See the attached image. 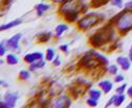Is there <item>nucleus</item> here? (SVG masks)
<instances>
[{"label": "nucleus", "mask_w": 132, "mask_h": 108, "mask_svg": "<svg viewBox=\"0 0 132 108\" xmlns=\"http://www.w3.org/2000/svg\"><path fill=\"white\" fill-rule=\"evenodd\" d=\"M116 27L123 32H127L132 29V11H127L119 15L116 21Z\"/></svg>", "instance_id": "1"}, {"label": "nucleus", "mask_w": 132, "mask_h": 108, "mask_svg": "<svg viewBox=\"0 0 132 108\" xmlns=\"http://www.w3.org/2000/svg\"><path fill=\"white\" fill-rule=\"evenodd\" d=\"M98 22V17L96 14L91 13V14H88L87 16H85L84 18H81L78 21V26L80 29L86 30V29H89L91 27H93L94 25H96Z\"/></svg>", "instance_id": "2"}, {"label": "nucleus", "mask_w": 132, "mask_h": 108, "mask_svg": "<svg viewBox=\"0 0 132 108\" xmlns=\"http://www.w3.org/2000/svg\"><path fill=\"white\" fill-rule=\"evenodd\" d=\"M70 105H71V99L68 95H60L59 98H57L52 103V107L55 108H64V107H69Z\"/></svg>", "instance_id": "3"}, {"label": "nucleus", "mask_w": 132, "mask_h": 108, "mask_svg": "<svg viewBox=\"0 0 132 108\" xmlns=\"http://www.w3.org/2000/svg\"><path fill=\"white\" fill-rule=\"evenodd\" d=\"M17 100H18V95H16V94H14V93L5 94V96H4V102L0 103V107H1V108L14 107Z\"/></svg>", "instance_id": "4"}, {"label": "nucleus", "mask_w": 132, "mask_h": 108, "mask_svg": "<svg viewBox=\"0 0 132 108\" xmlns=\"http://www.w3.org/2000/svg\"><path fill=\"white\" fill-rule=\"evenodd\" d=\"M93 55V54H92ZM92 55L91 54H86V55L81 58V64L82 65H85V66L87 67V68H95L96 66H98V60L97 59H94V58H92Z\"/></svg>", "instance_id": "5"}, {"label": "nucleus", "mask_w": 132, "mask_h": 108, "mask_svg": "<svg viewBox=\"0 0 132 108\" xmlns=\"http://www.w3.org/2000/svg\"><path fill=\"white\" fill-rule=\"evenodd\" d=\"M20 38H21V34H20V33L14 35L13 37H11V38L6 41V44H7L6 46H7V48L11 49V50H15V49H17V48H18V44H19Z\"/></svg>", "instance_id": "6"}, {"label": "nucleus", "mask_w": 132, "mask_h": 108, "mask_svg": "<svg viewBox=\"0 0 132 108\" xmlns=\"http://www.w3.org/2000/svg\"><path fill=\"white\" fill-rule=\"evenodd\" d=\"M42 57H43L42 53H40V52H34V53L27 54V55L24 56V61H27L29 64H33V63H35L36 60L42 59Z\"/></svg>", "instance_id": "7"}, {"label": "nucleus", "mask_w": 132, "mask_h": 108, "mask_svg": "<svg viewBox=\"0 0 132 108\" xmlns=\"http://www.w3.org/2000/svg\"><path fill=\"white\" fill-rule=\"evenodd\" d=\"M117 64L120 66V68H122L123 70H125V71H127V70H129L130 69V67H131V64H130V59L129 58H127V57H124V56H119V57H117Z\"/></svg>", "instance_id": "8"}, {"label": "nucleus", "mask_w": 132, "mask_h": 108, "mask_svg": "<svg viewBox=\"0 0 132 108\" xmlns=\"http://www.w3.org/2000/svg\"><path fill=\"white\" fill-rule=\"evenodd\" d=\"M100 87L104 90L105 93H108L109 91H111L113 85H112V83L110 81H103V82L100 83Z\"/></svg>", "instance_id": "9"}, {"label": "nucleus", "mask_w": 132, "mask_h": 108, "mask_svg": "<svg viewBox=\"0 0 132 108\" xmlns=\"http://www.w3.org/2000/svg\"><path fill=\"white\" fill-rule=\"evenodd\" d=\"M21 22H22V20H21V19H16V20L12 21V22H9V24H6V25H2L1 27H0V30H1V31L9 30V29H11V28H13V27H16V26L20 25Z\"/></svg>", "instance_id": "10"}, {"label": "nucleus", "mask_w": 132, "mask_h": 108, "mask_svg": "<svg viewBox=\"0 0 132 108\" xmlns=\"http://www.w3.org/2000/svg\"><path fill=\"white\" fill-rule=\"evenodd\" d=\"M49 7H50V5L47 4V3H39V4H37L36 5V11H37L38 16H41L43 13L46 12V11L49 10Z\"/></svg>", "instance_id": "11"}, {"label": "nucleus", "mask_w": 132, "mask_h": 108, "mask_svg": "<svg viewBox=\"0 0 132 108\" xmlns=\"http://www.w3.org/2000/svg\"><path fill=\"white\" fill-rule=\"evenodd\" d=\"M45 65H46L45 60H42V59L36 60L35 63H33V64H31V67H30V70H32V71H34V70H37V69H39V68H42L43 66H45Z\"/></svg>", "instance_id": "12"}, {"label": "nucleus", "mask_w": 132, "mask_h": 108, "mask_svg": "<svg viewBox=\"0 0 132 108\" xmlns=\"http://www.w3.org/2000/svg\"><path fill=\"white\" fill-rule=\"evenodd\" d=\"M68 26L67 25H58L57 27H56V35L59 37L63 32H65V31H68Z\"/></svg>", "instance_id": "13"}, {"label": "nucleus", "mask_w": 132, "mask_h": 108, "mask_svg": "<svg viewBox=\"0 0 132 108\" xmlns=\"http://www.w3.org/2000/svg\"><path fill=\"white\" fill-rule=\"evenodd\" d=\"M89 95H90V98H92L94 100H98L101 98V91L97 89H91L89 91Z\"/></svg>", "instance_id": "14"}, {"label": "nucleus", "mask_w": 132, "mask_h": 108, "mask_svg": "<svg viewBox=\"0 0 132 108\" xmlns=\"http://www.w3.org/2000/svg\"><path fill=\"white\" fill-rule=\"evenodd\" d=\"M6 61L10 65H16L18 63V58H17V56L14 55V54H9L6 56Z\"/></svg>", "instance_id": "15"}, {"label": "nucleus", "mask_w": 132, "mask_h": 108, "mask_svg": "<svg viewBox=\"0 0 132 108\" xmlns=\"http://www.w3.org/2000/svg\"><path fill=\"white\" fill-rule=\"evenodd\" d=\"M125 101V95L123 94V93H120V94H117V96H116V100H115V103H114V105L116 106V107H118V106H120L122 105V103Z\"/></svg>", "instance_id": "16"}, {"label": "nucleus", "mask_w": 132, "mask_h": 108, "mask_svg": "<svg viewBox=\"0 0 132 108\" xmlns=\"http://www.w3.org/2000/svg\"><path fill=\"white\" fill-rule=\"evenodd\" d=\"M54 57H55V52H54V50H53L52 48H49V49L47 50L46 58H47L48 60H53Z\"/></svg>", "instance_id": "17"}, {"label": "nucleus", "mask_w": 132, "mask_h": 108, "mask_svg": "<svg viewBox=\"0 0 132 108\" xmlns=\"http://www.w3.org/2000/svg\"><path fill=\"white\" fill-rule=\"evenodd\" d=\"M19 76H20V79H22V80H28L30 78V73L27 70H21L19 72Z\"/></svg>", "instance_id": "18"}, {"label": "nucleus", "mask_w": 132, "mask_h": 108, "mask_svg": "<svg viewBox=\"0 0 132 108\" xmlns=\"http://www.w3.org/2000/svg\"><path fill=\"white\" fill-rule=\"evenodd\" d=\"M93 55H95L98 59H100L102 63H104V64H108V59L105 57V56H103V55H101L100 53H97V52H93Z\"/></svg>", "instance_id": "19"}, {"label": "nucleus", "mask_w": 132, "mask_h": 108, "mask_svg": "<svg viewBox=\"0 0 132 108\" xmlns=\"http://www.w3.org/2000/svg\"><path fill=\"white\" fill-rule=\"evenodd\" d=\"M111 4L114 5V6L119 7V9H122L123 7V0H112Z\"/></svg>", "instance_id": "20"}, {"label": "nucleus", "mask_w": 132, "mask_h": 108, "mask_svg": "<svg viewBox=\"0 0 132 108\" xmlns=\"http://www.w3.org/2000/svg\"><path fill=\"white\" fill-rule=\"evenodd\" d=\"M87 104H89V106H91V107H95V106H97V100L90 98V99H88Z\"/></svg>", "instance_id": "21"}, {"label": "nucleus", "mask_w": 132, "mask_h": 108, "mask_svg": "<svg viewBox=\"0 0 132 108\" xmlns=\"http://www.w3.org/2000/svg\"><path fill=\"white\" fill-rule=\"evenodd\" d=\"M5 51H6V48H5V42H1L0 45V55H4L5 54Z\"/></svg>", "instance_id": "22"}, {"label": "nucleus", "mask_w": 132, "mask_h": 108, "mask_svg": "<svg viewBox=\"0 0 132 108\" xmlns=\"http://www.w3.org/2000/svg\"><path fill=\"white\" fill-rule=\"evenodd\" d=\"M109 72L111 74H116L117 73V67L115 66V65H112V66L109 67Z\"/></svg>", "instance_id": "23"}, {"label": "nucleus", "mask_w": 132, "mask_h": 108, "mask_svg": "<svg viewBox=\"0 0 132 108\" xmlns=\"http://www.w3.org/2000/svg\"><path fill=\"white\" fill-rule=\"evenodd\" d=\"M116 96H117V95H113V96H112V98H111V99H110V100H109V102L107 103L106 107H109V106H111L112 104H114V103H115V100H116Z\"/></svg>", "instance_id": "24"}, {"label": "nucleus", "mask_w": 132, "mask_h": 108, "mask_svg": "<svg viewBox=\"0 0 132 108\" xmlns=\"http://www.w3.org/2000/svg\"><path fill=\"white\" fill-rule=\"evenodd\" d=\"M125 89H126V84H124V85L120 86V87H118V88L116 89V92H117V93H123Z\"/></svg>", "instance_id": "25"}, {"label": "nucleus", "mask_w": 132, "mask_h": 108, "mask_svg": "<svg viewBox=\"0 0 132 108\" xmlns=\"http://www.w3.org/2000/svg\"><path fill=\"white\" fill-rule=\"evenodd\" d=\"M116 83H119V82H123L124 81V76L122 74H118V75H116V78H115V80H114Z\"/></svg>", "instance_id": "26"}, {"label": "nucleus", "mask_w": 132, "mask_h": 108, "mask_svg": "<svg viewBox=\"0 0 132 108\" xmlns=\"http://www.w3.org/2000/svg\"><path fill=\"white\" fill-rule=\"evenodd\" d=\"M54 61V65L55 66H59L60 65V60H59V56H57L56 58H55V60H53Z\"/></svg>", "instance_id": "27"}, {"label": "nucleus", "mask_w": 132, "mask_h": 108, "mask_svg": "<svg viewBox=\"0 0 132 108\" xmlns=\"http://www.w3.org/2000/svg\"><path fill=\"white\" fill-rule=\"evenodd\" d=\"M59 49H60L61 51H64V52H67V50H68V46H67V45L60 46V47H59Z\"/></svg>", "instance_id": "28"}, {"label": "nucleus", "mask_w": 132, "mask_h": 108, "mask_svg": "<svg viewBox=\"0 0 132 108\" xmlns=\"http://www.w3.org/2000/svg\"><path fill=\"white\" fill-rule=\"evenodd\" d=\"M127 92H128V94H129V95L131 96V98H132V86H131V87H129V89H128V91H127Z\"/></svg>", "instance_id": "29"}, {"label": "nucleus", "mask_w": 132, "mask_h": 108, "mask_svg": "<svg viewBox=\"0 0 132 108\" xmlns=\"http://www.w3.org/2000/svg\"><path fill=\"white\" fill-rule=\"evenodd\" d=\"M129 59L132 61V47H131V49H130V51H129Z\"/></svg>", "instance_id": "30"}, {"label": "nucleus", "mask_w": 132, "mask_h": 108, "mask_svg": "<svg viewBox=\"0 0 132 108\" xmlns=\"http://www.w3.org/2000/svg\"><path fill=\"white\" fill-rule=\"evenodd\" d=\"M126 7H128V9H131V7H132V1H130V2L126 3Z\"/></svg>", "instance_id": "31"}, {"label": "nucleus", "mask_w": 132, "mask_h": 108, "mask_svg": "<svg viewBox=\"0 0 132 108\" xmlns=\"http://www.w3.org/2000/svg\"><path fill=\"white\" fill-rule=\"evenodd\" d=\"M127 108H132V101H131V103L129 105H127Z\"/></svg>", "instance_id": "32"}]
</instances>
